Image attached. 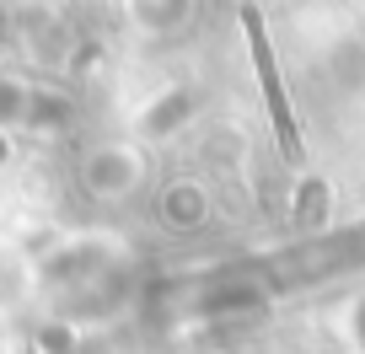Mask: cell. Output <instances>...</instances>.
Returning a JSON list of instances; mask_svg holds the SVG:
<instances>
[{"mask_svg":"<svg viewBox=\"0 0 365 354\" xmlns=\"http://www.w3.org/2000/svg\"><path fill=\"white\" fill-rule=\"evenodd\" d=\"M140 156L135 150H124V145H108V150H97V156H86V172H81V177H86V188L97 199H124L129 188L140 183Z\"/></svg>","mask_w":365,"mask_h":354,"instance_id":"obj_1","label":"cell"},{"mask_svg":"<svg viewBox=\"0 0 365 354\" xmlns=\"http://www.w3.org/2000/svg\"><path fill=\"white\" fill-rule=\"evenodd\" d=\"M199 0H124V16L140 38H178L194 22Z\"/></svg>","mask_w":365,"mask_h":354,"instance_id":"obj_2","label":"cell"},{"mask_svg":"<svg viewBox=\"0 0 365 354\" xmlns=\"http://www.w3.org/2000/svg\"><path fill=\"white\" fill-rule=\"evenodd\" d=\"M161 215H167V226H199L210 215V194L199 183H172L161 199Z\"/></svg>","mask_w":365,"mask_h":354,"instance_id":"obj_3","label":"cell"}]
</instances>
